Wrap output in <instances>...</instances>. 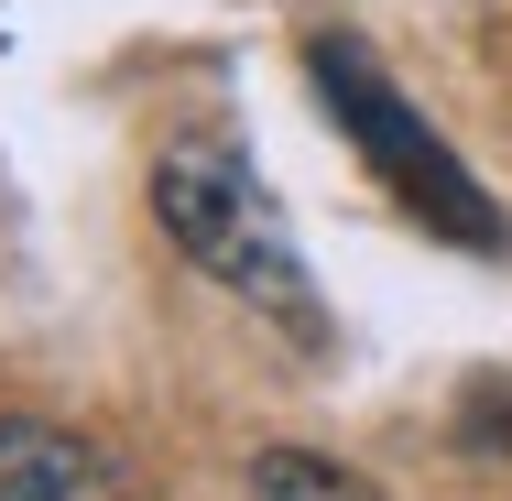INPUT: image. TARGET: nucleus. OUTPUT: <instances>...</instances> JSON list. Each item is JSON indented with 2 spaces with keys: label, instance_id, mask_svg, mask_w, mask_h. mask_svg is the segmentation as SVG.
<instances>
[{
  "label": "nucleus",
  "instance_id": "obj_1",
  "mask_svg": "<svg viewBox=\"0 0 512 501\" xmlns=\"http://www.w3.org/2000/svg\"><path fill=\"white\" fill-rule=\"evenodd\" d=\"M153 218H164V240L197 262L218 295H240L251 316H273L295 349H327V316H316L306 251H295L284 207H273V186L251 175V153H240V142L186 131V142L153 164Z\"/></svg>",
  "mask_w": 512,
  "mask_h": 501
},
{
  "label": "nucleus",
  "instance_id": "obj_2",
  "mask_svg": "<svg viewBox=\"0 0 512 501\" xmlns=\"http://www.w3.org/2000/svg\"><path fill=\"white\" fill-rule=\"evenodd\" d=\"M306 77L316 99L338 109V131H349V153L393 186V207L404 218H425V229H447L458 251H502V218H491V197H480V175L414 120V99L371 66V44L360 33H306Z\"/></svg>",
  "mask_w": 512,
  "mask_h": 501
},
{
  "label": "nucleus",
  "instance_id": "obj_3",
  "mask_svg": "<svg viewBox=\"0 0 512 501\" xmlns=\"http://www.w3.org/2000/svg\"><path fill=\"white\" fill-rule=\"evenodd\" d=\"M0 501H120V469H109L77 425L0 414Z\"/></svg>",
  "mask_w": 512,
  "mask_h": 501
},
{
  "label": "nucleus",
  "instance_id": "obj_4",
  "mask_svg": "<svg viewBox=\"0 0 512 501\" xmlns=\"http://www.w3.org/2000/svg\"><path fill=\"white\" fill-rule=\"evenodd\" d=\"M251 501H382L360 469H338V458H316V447H262L251 458Z\"/></svg>",
  "mask_w": 512,
  "mask_h": 501
},
{
  "label": "nucleus",
  "instance_id": "obj_5",
  "mask_svg": "<svg viewBox=\"0 0 512 501\" xmlns=\"http://www.w3.org/2000/svg\"><path fill=\"white\" fill-rule=\"evenodd\" d=\"M458 447H480V458L512 447V382H480V393L458 403Z\"/></svg>",
  "mask_w": 512,
  "mask_h": 501
}]
</instances>
